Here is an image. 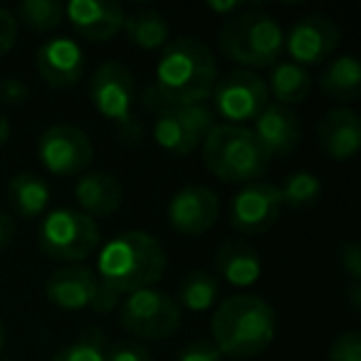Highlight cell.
Here are the masks:
<instances>
[{
    "mask_svg": "<svg viewBox=\"0 0 361 361\" xmlns=\"http://www.w3.org/2000/svg\"><path fill=\"white\" fill-rule=\"evenodd\" d=\"M282 211V196L280 188L267 183V180H252L245 183L231 201V226L238 233L255 235V233L270 231L277 223Z\"/></svg>",
    "mask_w": 361,
    "mask_h": 361,
    "instance_id": "cell-12",
    "label": "cell"
},
{
    "mask_svg": "<svg viewBox=\"0 0 361 361\" xmlns=\"http://www.w3.org/2000/svg\"><path fill=\"white\" fill-rule=\"evenodd\" d=\"M275 310L257 295L226 297L211 319V341L231 359H252L262 354L275 339Z\"/></svg>",
    "mask_w": 361,
    "mask_h": 361,
    "instance_id": "cell-3",
    "label": "cell"
},
{
    "mask_svg": "<svg viewBox=\"0 0 361 361\" xmlns=\"http://www.w3.org/2000/svg\"><path fill=\"white\" fill-rule=\"evenodd\" d=\"M221 201L208 186H183L169 201V223L180 235H201L216 226Z\"/></svg>",
    "mask_w": 361,
    "mask_h": 361,
    "instance_id": "cell-14",
    "label": "cell"
},
{
    "mask_svg": "<svg viewBox=\"0 0 361 361\" xmlns=\"http://www.w3.org/2000/svg\"><path fill=\"white\" fill-rule=\"evenodd\" d=\"M339 265L346 272L349 282H359L361 285V247L356 240H346L339 247Z\"/></svg>",
    "mask_w": 361,
    "mask_h": 361,
    "instance_id": "cell-31",
    "label": "cell"
},
{
    "mask_svg": "<svg viewBox=\"0 0 361 361\" xmlns=\"http://www.w3.org/2000/svg\"><path fill=\"white\" fill-rule=\"evenodd\" d=\"M166 250L151 233L129 231L111 238L97 257V280L116 295L149 290L164 277Z\"/></svg>",
    "mask_w": 361,
    "mask_h": 361,
    "instance_id": "cell-2",
    "label": "cell"
},
{
    "mask_svg": "<svg viewBox=\"0 0 361 361\" xmlns=\"http://www.w3.org/2000/svg\"><path fill=\"white\" fill-rule=\"evenodd\" d=\"M346 292H349V302H351V307H354V310H359L361 307V285L359 282H349V287H346Z\"/></svg>",
    "mask_w": 361,
    "mask_h": 361,
    "instance_id": "cell-39",
    "label": "cell"
},
{
    "mask_svg": "<svg viewBox=\"0 0 361 361\" xmlns=\"http://www.w3.org/2000/svg\"><path fill=\"white\" fill-rule=\"evenodd\" d=\"M329 361H361V331L349 329L329 346Z\"/></svg>",
    "mask_w": 361,
    "mask_h": 361,
    "instance_id": "cell-30",
    "label": "cell"
},
{
    "mask_svg": "<svg viewBox=\"0 0 361 361\" xmlns=\"http://www.w3.org/2000/svg\"><path fill=\"white\" fill-rule=\"evenodd\" d=\"M75 201L82 208V213L94 221V218H106L119 211L121 201H124V191L111 173L92 171V173H85L77 180Z\"/></svg>",
    "mask_w": 361,
    "mask_h": 361,
    "instance_id": "cell-20",
    "label": "cell"
},
{
    "mask_svg": "<svg viewBox=\"0 0 361 361\" xmlns=\"http://www.w3.org/2000/svg\"><path fill=\"white\" fill-rule=\"evenodd\" d=\"M154 114V141L171 156H186L203 144L216 126V114L206 104H149Z\"/></svg>",
    "mask_w": 361,
    "mask_h": 361,
    "instance_id": "cell-8",
    "label": "cell"
},
{
    "mask_svg": "<svg viewBox=\"0 0 361 361\" xmlns=\"http://www.w3.org/2000/svg\"><path fill=\"white\" fill-rule=\"evenodd\" d=\"M218 292H221V285H218L216 275L193 270L180 282L176 302H178V307H186L188 312H206L216 305Z\"/></svg>",
    "mask_w": 361,
    "mask_h": 361,
    "instance_id": "cell-26",
    "label": "cell"
},
{
    "mask_svg": "<svg viewBox=\"0 0 361 361\" xmlns=\"http://www.w3.org/2000/svg\"><path fill=\"white\" fill-rule=\"evenodd\" d=\"M8 139H11V121L6 119L3 111H0V146L6 144Z\"/></svg>",
    "mask_w": 361,
    "mask_h": 361,
    "instance_id": "cell-40",
    "label": "cell"
},
{
    "mask_svg": "<svg viewBox=\"0 0 361 361\" xmlns=\"http://www.w3.org/2000/svg\"><path fill=\"white\" fill-rule=\"evenodd\" d=\"M124 30L131 45L141 50H161L169 45V20L156 11H139L124 18Z\"/></svg>",
    "mask_w": 361,
    "mask_h": 361,
    "instance_id": "cell-25",
    "label": "cell"
},
{
    "mask_svg": "<svg viewBox=\"0 0 361 361\" xmlns=\"http://www.w3.org/2000/svg\"><path fill=\"white\" fill-rule=\"evenodd\" d=\"M94 146L87 131L72 124H52L37 141V159L55 176H77L92 164Z\"/></svg>",
    "mask_w": 361,
    "mask_h": 361,
    "instance_id": "cell-11",
    "label": "cell"
},
{
    "mask_svg": "<svg viewBox=\"0 0 361 361\" xmlns=\"http://www.w3.org/2000/svg\"><path fill=\"white\" fill-rule=\"evenodd\" d=\"M30 97V87L25 82L16 80V77H8V80H0V102L3 104H23Z\"/></svg>",
    "mask_w": 361,
    "mask_h": 361,
    "instance_id": "cell-35",
    "label": "cell"
},
{
    "mask_svg": "<svg viewBox=\"0 0 361 361\" xmlns=\"http://www.w3.org/2000/svg\"><path fill=\"white\" fill-rule=\"evenodd\" d=\"M13 238H16V223L6 211H0V250L11 245Z\"/></svg>",
    "mask_w": 361,
    "mask_h": 361,
    "instance_id": "cell-37",
    "label": "cell"
},
{
    "mask_svg": "<svg viewBox=\"0 0 361 361\" xmlns=\"http://www.w3.org/2000/svg\"><path fill=\"white\" fill-rule=\"evenodd\" d=\"M106 361H151L149 349L134 341H119L106 351Z\"/></svg>",
    "mask_w": 361,
    "mask_h": 361,
    "instance_id": "cell-33",
    "label": "cell"
},
{
    "mask_svg": "<svg viewBox=\"0 0 361 361\" xmlns=\"http://www.w3.org/2000/svg\"><path fill=\"white\" fill-rule=\"evenodd\" d=\"M90 99L94 109L116 126L121 139L131 144L141 139V121L134 111L136 85L129 67L116 60L102 62L90 80Z\"/></svg>",
    "mask_w": 361,
    "mask_h": 361,
    "instance_id": "cell-6",
    "label": "cell"
},
{
    "mask_svg": "<svg viewBox=\"0 0 361 361\" xmlns=\"http://www.w3.org/2000/svg\"><path fill=\"white\" fill-rule=\"evenodd\" d=\"M282 206L292 208H310L319 201L322 196V180L310 171H295L290 173L280 186Z\"/></svg>",
    "mask_w": 361,
    "mask_h": 361,
    "instance_id": "cell-27",
    "label": "cell"
},
{
    "mask_svg": "<svg viewBox=\"0 0 361 361\" xmlns=\"http://www.w3.org/2000/svg\"><path fill=\"white\" fill-rule=\"evenodd\" d=\"M270 154L252 129L235 124H216L203 139V164L226 183H252L270 166Z\"/></svg>",
    "mask_w": 361,
    "mask_h": 361,
    "instance_id": "cell-5",
    "label": "cell"
},
{
    "mask_svg": "<svg viewBox=\"0 0 361 361\" xmlns=\"http://www.w3.org/2000/svg\"><path fill=\"white\" fill-rule=\"evenodd\" d=\"M178 361H223V354L211 339H198L180 351Z\"/></svg>",
    "mask_w": 361,
    "mask_h": 361,
    "instance_id": "cell-32",
    "label": "cell"
},
{
    "mask_svg": "<svg viewBox=\"0 0 361 361\" xmlns=\"http://www.w3.org/2000/svg\"><path fill=\"white\" fill-rule=\"evenodd\" d=\"M35 67L52 90H70L85 75L87 57L82 45L72 37H50L37 47Z\"/></svg>",
    "mask_w": 361,
    "mask_h": 361,
    "instance_id": "cell-15",
    "label": "cell"
},
{
    "mask_svg": "<svg viewBox=\"0 0 361 361\" xmlns=\"http://www.w3.org/2000/svg\"><path fill=\"white\" fill-rule=\"evenodd\" d=\"M3 346H6V326L0 322V351H3Z\"/></svg>",
    "mask_w": 361,
    "mask_h": 361,
    "instance_id": "cell-41",
    "label": "cell"
},
{
    "mask_svg": "<svg viewBox=\"0 0 361 361\" xmlns=\"http://www.w3.org/2000/svg\"><path fill=\"white\" fill-rule=\"evenodd\" d=\"M218 47L231 62L243 70H260L280 62L285 50V32L282 25L262 11H240L226 18L218 30Z\"/></svg>",
    "mask_w": 361,
    "mask_h": 361,
    "instance_id": "cell-4",
    "label": "cell"
},
{
    "mask_svg": "<svg viewBox=\"0 0 361 361\" xmlns=\"http://www.w3.org/2000/svg\"><path fill=\"white\" fill-rule=\"evenodd\" d=\"M339 30L324 16H307L292 25L290 35H285V50L290 62L300 67L322 65L339 47Z\"/></svg>",
    "mask_w": 361,
    "mask_h": 361,
    "instance_id": "cell-13",
    "label": "cell"
},
{
    "mask_svg": "<svg viewBox=\"0 0 361 361\" xmlns=\"http://www.w3.org/2000/svg\"><path fill=\"white\" fill-rule=\"evenodd\" d=\"M65 16L77 32L90 42H109L124 30V8L114 0H72Z\"/></svg>",
    "mask_w": 361,
    "mask_h": 361,
    "instance_id": "cell-16",
    "label": "cell"
},
{
    "mask_svg": "<svg viewBox=\"0 0 361 361\" xmlns=\"http://www.w3.org/2000/svg\"><path fill=\"white\" fill-rule=\"evenodd\" d=\"M252 124H255L252 134H255L257 141L265 146L270 159L272 156L292 154V151L297 149V144H300L302 126H300L297 114L290 109V106H282V104L270 102Z\"/></svg>",
    "mask_w": 361,
    "mask_h": 361,
    "instance_id": "cell-19",
    "label": "cell"
},
{
    "mask_svg": "<svg viewBox=\"0 0 361 361\" xmlns=\"http://www.w3.org/2000/svg\"><path fill=\"white\" fill-rule=\"evenodd\" d=\"M18 18L35 32H50L65 20V3L60 0H23Z\"/></svg>",
    "mask_w": 361,
    "mask_h": 361,
    "instance_id": "cell-28",
    "label": "cell"
},
{
    "mask_svg": "<svg viewBox=\"0 0 361 361\" xmlns=\"http://www.w3.org/2000/svg\"><path fill=\"white\" fill-rule=\"evenodd\" d=\"M97 292H99V280L94 270L85 265H65L52 272L45 282V297L55 307L67 312L92 307Z\"/></svg>",
    "mask_w": 361,
    "mask_h": 361,
    "instance_id": "cell-17",
    "label": "cell"
},
{
    "mask_svg": "<svg viewBox=\"0 0 361 361\" xmlns=\"http://www.w3.org/2000/svg\"><path fill=\"white\" fill-rule=\"evenodd\" d=\"M119 302H121V297L116 295V292H111L109 287L99 285V292H97L94 302H92V310H97V312H111V310H116V307H119Z\"/></svg>",
    "mask_w": 361,
    "mask_h": 361,
    "instance_id": "cell-36",
    "label": "cell"
},
{
    "mask_svg": "<svg viewBox=\"0 0 361 361\" xmlns=\"http://www.w3.org/2000/svg\"><path fill=\"white\" fill-rule=\"evenodd\" d=\"M213 114L223 116V124L245 126L247 121H255L270 104V92L257 72L233 70L228 75L218 77L213 87Z\"/></svg>",
    "mask_w": 361,
    "mask_h": 361,
    "instance_id": "cell-10",
    "label": "cell"
},
{
    "mask_svg": "<svg viewBox=\"0 0 361 361\" xmlns=\"http://www.w3.org/2000/svg\"><path fill=\"white\" fill-rule=\"evenodd\" d=\"M119 324L141 339H169L180 326V307L176 297L154 287L139 290L121 302Z\"/></svg>",
    "mask_w": 361,
    "mask_h": 361,
    "instance_id": "cell-9",
    "label": "cell"
},
{
    "mask_svg": "<svg viewBox=\"0 0 361 361\" xmlns=\"http://www.w3.org/2000/svg\"><path fill=\"white\" fill-rule=\"evenodd\" d=\"M8 201L20 218H40L50 203V186L37 173H18L8 183Z\"/></svg>",
    "mask_w": 361,
    "mask_h": 361,
    "instance_id": "cell-24",
    "label": "cell"
},
{
    "mask_svg": "<svg viewBox=\"0 0 361 361\" xmlns=\"http://www.w3.org/2000/svg\"><path fill=\"white\" fill-rule=\"evenodd\" d=\"M99 238L97 221H92L82 211L57 208L42 218L37 245L50 260L80 265L85 257H90L99 247Z\"/></svg>",
    "mask_w": 361,
    "mask_h": 361,
    "instance_id": "cell-7",
    "label": "cell"
},
{
    "mask_svg": "<svg viewBox=\"0 0 361 361\" xmlns=\"http://www.w3.org/2000/svg\"><path fill=\"white\" fill-rule=\"evenodd\" d=\"M216 272L235 287H250L262 275V257L243 240H228L216 252Z\"/></svg>",
    "mask_w": 361,
    "mask_h": 361,
    "instance_id": "cell-21",
    "label": "cell"
},
{
    "mask_svg": "<svg viewBox=\"0 0 361 361\" xmlns=\"http://www.w3.org/2000/svg\"><path fill=\"white\" fill-rule=\"evenodd\" d=\"M317 139L329 159L349 161L361 149V119L349 106H334L319 119Z\"/></svg>",
    "mask_w": 361,
    "mask_h": 361,
    "instance_id": "cell-18",
    "label": "cell"
},
{
    "mask_svg": "<svg viewBox=\"0 0 361 361\" xmlns=\"http://www.w3.org/2000/svg\"><path fill=\"white\" fill-rule=\"evenodd\" d=\"M267 92L275 97V104L292 106L302 104L312 92V77L307 67H300L290 60H280L272 65L270 80L265 82Z\"/></svg>",
    "mask_w": 361,
    "mask_h": 361,
    "instance_id": "cell-23",
    "label": "cell"
},
{
    "mask_svg": "<svg viewBox=\"0 0 361 361\" xmlns=\"http://www.w3.org/2000/svg\"><path fill=\"white\" fill-rule=\"evenodd\" d=\"M208 8L216 11V13H221L223 20H226V18H231V16H235V13L243 11V3H208Z\"/></svg>",
    "mask_w": 361,
    "mask_h": 361,
    "instance_id": "cell-38",
    "label": "cell"
},
{
    "mask_svg": "<svg viewBox=\"0 0 361 361\" xmlns=\"http://www.w3.org/2000/svg\"><path fill=\"white\" fill-rule=\"evenodd\" d=\"M18 42V20L11 11L0 8V57L16 47Z\"/></svg>",
    "mask_w": 361,
    "mask_h": 361,
    "instance_id": "cell-34",
    "label": "cell"
},
{
    "mask_svg": "<svg viewBox=\"0 0 361 361\" xmlns=\"http://www.w3.org/2000/svg\"><path fill=\"white\" fill-rule=\"evenodd\" d=\"M218 82V65L208 45L180 37L164 47L154 85L146 87L141 104H206Z\"/></svg>",
    "mask_w": 361,
    "mask_h": 361,
    "instance_id": "cell-1",
    "label": "cell"
},
{
    "mask_svg": "<svg viewBox=\"0 0 361 361\" xmlns=\"http://www.w3.org/2000/svg\"><path fill=\"white\" fill-rule=\"evenodd\" d=\"M322 94H326L334 102H354L361 94V67L354 55H341L334 57L329 65L324 67L319 80Z\"/></svg>",
    "mask_w": 361,
    "mask_h": 361,
    "instance_id": "cell-22",
    "label": "cell"
},
{
    "mask_svg": "<svg viewBox=\"0 0 361 361\" xmlns=\"http://www.w3.org/2000/svg\"><path fill=\"white\" fill-rule=\"evenodd\" d=\"M52 361H106L104 336L99 329H85L75 341L57 351Z\"/></svg>",
    "mask_w": 361,
    "mask_h": 361,
    "instance_id": "cell-29",
    "label": "cell"
}]
</instances>
